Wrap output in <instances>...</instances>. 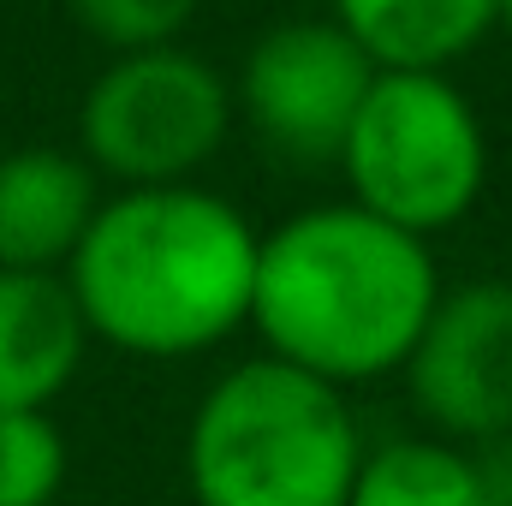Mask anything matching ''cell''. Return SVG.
<instances>
[{"mask_svg":"<svg viewBox=\"0 0 512 506\" xmlns=\"http://www.w3.org/2000/svg\"><path fill=\"white\" fill-rule=\"evenodd\" d=\"M256 245L251 215L221 191H114L66 262V286L90 340L143 364H179L251 328Z\"/></svg>","mask_w":512,"mask_h":506,"instance_id":"obj_1","label":"cell"},{"mask_svg":"<svg viewBox=\"0 0 512 506\" xmlns=\"http://www.w3.org/2000/svg\"><path fill=\"white\" fill-rule=\"evenodd\" d=\"M435 298V251L358 203L298 209L256 245L251 328L262 352L340 393L399 376Z\"/></svg>","mask_w":512,"mask_h":506,"instance_id":"obj_2","label":"cell"},{"mask_svg":"<svg viewBox=\"0 0 512 506\" xmlns=\"http://www.w3.org/2000/svg\"><path fill=\"white\" fill-rule=\"evenodd\" d=\"M364 453L340 387L256 352L203 387L179 471L197 506H346Z\"/></svg>","mask_w":512,"mask_h":506,"instance_id":"obj_3","label":"cell"},{"mask_svg":"<svg viewBox=\"0 0 512 506\" xmlns=\"http://www.w3.org/2000/svg\"><path fill=\"white\" fill-rule=\"evenodd\" d=\"M334 167L346 203L429 245L483 203L489 131L447 72H376Z\"/></svg>","mask_w":512,"mask_h":506,"instance_id":"obj_4","label":"cell"},{"mask_svg":"<svg viewBox=\"0 0 512 506\" xmlns=\"http://www.w3.org/2000/svg\"><path fill=\"white\" fill-rule=\"evenodd\" d=\"M233 131V84L185 42L114 54L78 108V155L120 191L197 185Z\"/></svg>","mask_w":512,"mask_h":506,"instance_id":"obj_5","label":"cell"},{"mask_svg":"<svg viewBox=\"0 0 512 506\" xmlns=\"http://www.w3.org/2000/svg\"><path fill=\"white\" fill-rule=\"evenodd\" d=\"M370 84V54L334 18H280L251 42L233 108L268 155L292 167H334Z\"/></svg>","mask_w":512,"mask_h":506,"instance_id":"obj_6","label":"cell"},{"mask_svg":"<svg viewBox=\"0 0 512 506\" xmlns=\"http://www.w3.org/2000/svg\"><path fill=\"white\" fill-rule=\"evenodd\" d=\"M405 399L429 435L489 447L512 435V280L441 286L411 358Z\"/></svg>","mask_w":512,"mask_h":506,"instance_id":"obj_7","label":"cell"},{"mask_svg":"<svg viewBox=\"0 0 512 506\" xmlns=\"http://www.w3.org/2000/svg\"><path fill=\"white\" fill-rule=\"evenodd\" d=\"M102 209L96 167L72 149H6L0 155V268L66 274Z\"/></svg>","mask_w":512,"mask_h":506,"instance_id":"obj_8","label":"cell"},{"mask_svg":"<svg viewBox=\"0 0 512 506\" xmlns=\"http://www.w3.org/2000/svg\"><path fill=\"white\" fill-rule=\"evenodd\" d=\"M90 328L66 274L0 268V411H48L84 370Z\"/></svg>","mask_w":512,"mask_h":506,"instance_id":"obj_9","label":"cell"},{"mask_svg":"<svg viewBox=\"0 0 512 506\" xmlns=\"http://www.w3.org/2000/svg\"><path fill=\"white\" fill-rule=\"evenodd\" d=\"M376 72H447L501 24V0H328Z\"/></svg>","mask_w":512,"mask_h":506,"instance_id":"obj_10","label":"cell"},{"mask_svg":"<svg viewBox=\"0 0 512 506\" xmlns=\"http://www.w3.org/2000/svg\"><path fill=\"white\" fill-rule=\"evenodd\" d=\"M346 506H483L477 453L441 435L376 441L352 477Z\"/></svg>","mask_w":512,"mask_h":506,"instance_id":"obj_11","label":"cell"},{"mask_svg":"<svg viewBox=\"0 0 512 506\" xmlns=\"http://www.w3.org/2000/svg\"><path fill=\"white\" fill-rule=\"evenodd\" d=\"M72 447L48 411H0V506H54Z\"/></svg>","mask_w":512,"mask_h":506,"instance_id":"obj_12","label":"cell"},{"mask_svg":"<svg viewBox=\"0 0 512 506\" xmlns=\"http://www.w3.org/2000/svg\"><path fill=\"white\" fill-rule=\"evenodd\" d=\"M72 18L114 54L167 48L185 36V24L203 12V0H66Z\"/></svg>","mask_w":512,"mask_h":506,"instance_id":"obj_13","label":"cell"},{"mask_svg":"<svg viewBox=\"0 0 512 506\" xmlns=\"http://www.w3.org/2000/svg\"><path fill=\"white\" fill-rule=\"evenodd\" d=\"M477 453V477H483V506H512V435L471 447Z\"/></svg>","mask_w":512,"mask_h":506,"instance_id":"obj_14","label":"cell"},{"mask_svg":"<svg viewBox=\"0 0 512 506\" xmlns=\"http://www.w3.org/2000/svg\"><path fill=\"white\" fill-rule=\"evenodd\" d=\"M495 30H501V36L512 42V0H501V24H495Z\"/></svg>","mask_w":512,"mask_h":506,"instance_id":"obj_15","label":"cell"}]
</instances>
